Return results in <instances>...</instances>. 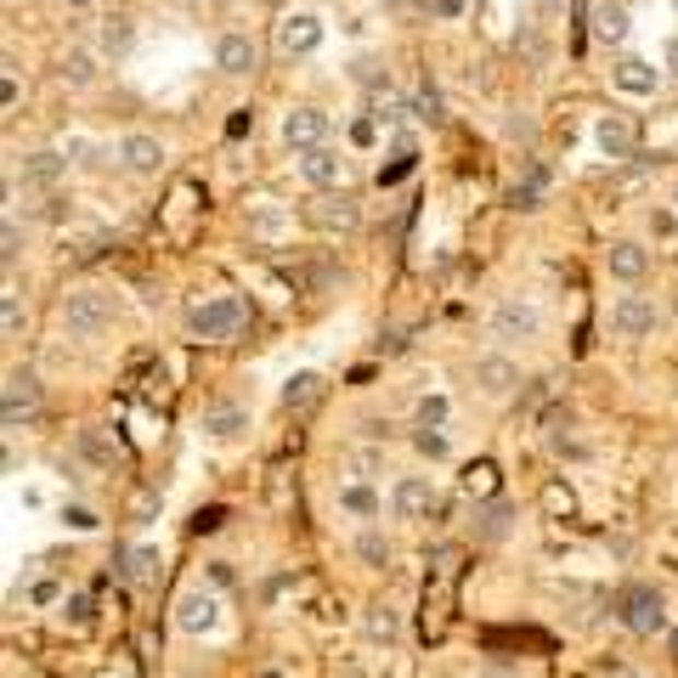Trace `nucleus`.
<instances>
[{"instance_id":"nucleus-34","label":"nucleus","mask_w":678,"mask_h":678,"mask_svg":"<svg viewBox=\"0 0 678 678\" xmlns=\"http://www.w3.org/2000/svg\"><path fill=\"white\" fill-rule=\"evenodd\" d=\"M542 508H549V515H571V508H576V492H571L565 481H549V487H542Z\"/></svg>"},{"instance_id":"nucleus-22","label":"nucleus","mask_w":678,"mask_h":678,"mask_svg":"<svg viewBox=\"0 0 678 678\" xmlns=\"http://www.w3.org/2000/svg\"><path fill=\"white\" fill-rule=\"evenodd\" d=\"M323 373H294V379L283 385V407H289V413H312V407L323 401Z\"/></svg>"},{"instance_id":"nucleus-54","label":"nucleus","mask_w":678,"mask_h":678,"mask_svg":"<svg viewBox=\"0 0 678 678\" xmlns=\"http://www.w3.org/2000/svg\"><path fill=\"white\" fill-rule=\"evenodd\" d=\"M673 7H678V0H673Z\"/></svg>"},{"instance_id":"nucleus-26","label":"nucleus","mask_w":678,"mask_h":678,"mask_svg":"<svg viewBox=\"0 0 678 678\" xmlns=\"http://www.w3.org/2000/svg\"><path fill=\"white\" fill-rule=\"evenodd\" d=\"M159 571H164V560H159V549H130L125 554V576L136 588H148V583H159Z\"/></svg>"},{"instance_id":"nucleus-20","label":"nucleus","mask_w":678,"mask_h":678,"mask_svg":"<svg viewBox=\"0 0 678 678\" xmlns=\"http://www.w3.org/2000/svg\"><path fill=\"white\" fill-rule=\"evenodd\" d=\"M605 266H610V278H617V283H639L644 271H651V255H644L633 237H617V244L605 249Z\"/></svg>"},{"instance_id":"nucleus-43","label":"nucleus","mask_w":678,"mask_h":678,"mask_svg":"<svg viewBox=\"0 0 678 678\" xmlns=\"http://www.w3.org/2000/svg\"><path fill=\"white\" fill-rule=\"evenodd\" d=\"M62 521L74 526V531H96V515H91V508H80V503H74V508H62Z\"/></svg>"},{"instance_id":"nucleus-52","label":"nucleus","mask_w":678,"mask_h":678,"mask_svg":"<svg viewBox=\"0 0 678 678\" xmlns=\"http://www.w3.org/2000/svg\"><path fill=\"white\" fill-rule=\"evenodd\" d=\"M673 651H678V633H673Z\"/></svg>"},{"instance_id":"nucleus-17","label":"nucleus","mask_w":678,"mask_h":678,"mask_svg":"<svg viewBox=\"0 0 678 678\" xmlns=\"http://www.w3.org/2000/svg\"><path fill=\"white\" fill-rule=\"evenodd\" d=\"M260 62V46L249 40V34H221L215 40V68L221 74H255Z\"/></svg>"},{"instance_id":"nucleus-36","label":"nucleus","mask_w":678,"mask_h":678,"mask_svg":"<svg viewBox=\"0 0 678 678\" xmlns=\"http://www.w3.org/2000/svg\"><path fill=\"white\" fill-rule=\"evenodd\" d=\"M498 487V469L492 464H469L464 469V492H492Z\"/></svg>"},{"instance_id":"nucleus-33","label":"nucleus","mask_w":678,"mask_h":678,"mask_svg":"<svg viewBox=\"0 0 678 678\" xmlns=\"http://www.w3.org/2000/svg\"><path fill=\"white\" fill-rule=\"evenodd\" d=\"M80 453H85L91 464H114V447L102 441V430H96V424H85V430H80Z\"/></svg>"},{"instance_id":"nucleus-46","label":"nucleus","mask_w":678,"mask_h":678,"mask_svg":"<svg viewBox=\"0 0 678 678\" xmlns=\"http://www.w3.org/2000/svg\"><path fill=\"white\" fill-rule=\"evenodd\" d=\"M210 583H215V588H232V583H237V576H232V565H226V560H215V565H210Z\"/></svg>"},{"instance_id":"nucleus-28","label":"nucleus","mask_w":678,"mask_h":678,"mask_svg":"<svg viewBox=\"0 0 678 678\" xmlns=\"http://www.w3.org/2000/svg\"><path fill=\"white\" fill-rule=\"evenodd\" d=\"M407 170H413V136H396V148H390V164H379V187H396Z\"/></svg>"},{"instance_id":"nucleus-45","label":"nucleus","mask_w":678,"mask_h":678,"mask_svg":"<svg viewBox=\"0 0 678 678\" xmlns=\"http://www.w3.org/2000/svg\"><path fill=\"white\" fill-rule=\"evenodd\" d=\"M503 521H508V508H503V503H492V508H487V526H481V531H487V537H503Z\"/></svg>"},{"instance_id":"nucleus-13","label":"nucleus","mask_w":678,"mask_h":678,"mask_svg":"<svg viewBox=\"0 0 678 678\" xmlns=\"http://www.w3.org/2000/svg\"><path fill=\"white\" fill-rule=\"evenodd\" d=\"M435 487H430V475H401V481L390 487V508H396V521H424L430 508H435Z\"/></svg>"},{"instance_id":"nucleus-9","label":"nucleus","mask_w":678,"mask_h":678,"mask_svg":"<svg viewBox=\"0 0 678 678\" xmlns=\"http://www.w3.org/2000/svg\"><path fill=\"white\" fill-rule=\"evenodd\" d=\"M176 628L192 633V639L215 633V628H221V599H215L210 588H187V594L176 599Z\"/></svg>"},{"instance_id":"nucleus-35","label":"nucleus","mask_w":678,"mask_h":678,"mask_svg":"<svg viewBox=\"0 0 678 678\" xmlns=\"http://www.w3.org/2000/svg\"><path fill=\"white\" fill-rule=\"evenodd\" d=\"M413 447H419L424 458H447V453H453V441L441 435V430H413Z\"/></svg>"},{"instance_id":"nucleus-2","label":"nucleus","mask_w":678,"mask_h":678,"mask_svg":"<svg viewBox=\"0 0 678 678\" xmlns=\"http://www.w3.org/2000/svg\"><path fill=\"white\" fill-rule=\"evenodd\" d=\"M62 328L74 334V339L108 334V328H114V300L102 294V289H74V294L62 300Z\"/></svg>"},{"instance_id":"nucleus-8","label":"nucleus","mask_w":678,"mask_h":678,"mask_svg":"<svg viewBox=\"0 0 678 678\" xmlns=\"http://www.w3.org/2000/svg\"><path fill=\"white\" fill-rule=\"evenodd\" d=\"M328 136H334V119L323 108H289L283 114V142L294 153H312V148H328Z\"/></svg>"},{"instance_id":"nucleus-25","label":"nucleus","mask_w":678,"mask_h":678,"mask_svg":"<svg viewBox=\"0 0 678 678\" xmlns=\"http://www.w3.org/2000/svg\"><path fill=\"white\" fill-rule=\"evenodd\" d=\"M339 508H346V515H356V521H379V492L373 487H362V481H351V487H339Z\"/></svg>"},{"instance_id":"nucleus-44","label":"nucleus","mask_w":678,"mask_h":678,"mask_svg":"<svg viewBox=\"0 0 678 678\" xmlns=\"http://www.w3.org/2000/svg\"><path fill=\"white\" fill-rule=\"evenodd\" d=\"M62 153H74V159H80V164H96V159H91V153H96V148H91V142H85V136H68V142H62Z\"/></svg>"},{"instance_id":"nucleus-5","label":"nucleus","mask_w":678,"mask_h":678,"mask_svg":"<svg viewBox=\"0 0 678 678\" xmlns=\"http://www.w3.org/2000/svg\"><path fill=\"white\" fill-rule=\"evenodd\" d=\"M617 617H622V628H633L639 639H651V633L667 628V605H662L656 588H628V594L617 599Z\"/></svg>"},{"instance_id":"nucleus-39","label":"nucleus","mask_w":678,"mask_h":678,"mask_svg":"<svg viewBox=\"0 0 678 678\" xmlns=\"http://www.w3.org/2000/svg\"><path fill=\"white\" fill-rule=\"evenodd\" d=\"M413 114H419V119H430V125L447 119V114H441V96H435V91H419V96H413Z\"/></svg>"},{"instance_id":"nucleus-49","label":"nucleus","mask_w":678,"mask_h":678,"mask_svg":"<svg viewBox=\"0 0 678 678\" xmlns=\"http://www.w3.org/2000/svg\"><path fill=\"white\" fill-rule=\"evenodd\" d=\"M62 203H68V198H57V192H51V198H46V210H40V215H46V221H62Z\"/></svg>"},{"instance_id":"nucleus-48","label":"nucleus","mask_w":678,"mask_h":678,"mask_svg":"<svg viewBox=\"0 0 678 678\" xmlns=\"http://www.w3.org/2000/svg\"><path fill=\"white\" fill-rule=\"evenodd\" d=\"M351 136H356V142L367 148V142H373V119H356V125H351Z\"/></svg>"},{"instance_id":"nucleus-1","label":"nucleus","mask_w":678,"mask_h":678,"mask_svg":"<svg viewBox=\"0 0 678 678\" xmlns=\"http://www.w3.org/2000/svg\"><path fill=\"white\" fill-rule=\"evenodd\" d=\"M300 221L312 226V232H356L362 203H356L346 187H334V192H312V198L300 203Z\"/></svg>"},{"instance_id":"nucleus-40","label":"nucleus","mask_w":678,"mask_h":678,"mask_svg":"<svg viewBox=\"0 0 678 678\" xmlns=\"http://www.w3.org/2000/svg\"><path fill=\"white\" fill-rule=\"evenodd\" d=\"M278 226H283V210H271V203L249 210V232H278Z\"/></svg>"},{"instance_id":"nucleus-30","label":"nucleus","mask_w":678,"mask_h":678,"mask_svg":"<svg viewBox=\"0 0 678 678\" xmlns=\"http://www.w3.org/2000/svg\"><path fill=\"white\" fill-rule=\"evenodd\" d=\"M367 119H373V125H401V119H407V102H401V96H390V91H373Z\"/></svg>"},{"instance_id":"nucleus-19","label":"nucleus","mask_w":678,"mask_h":678,"mask_svg":"<svg viewBox=\"0 0 678 678\" xmlns=\"http://www.w3.org/2000/svg\"><path fill=\"white\" fill-rule=\"evenodd\" d=\"M130 46H136V17H130V12H108V17L96 23V51H102V57L119 62Z\"/></svg>"},{"instance_id":"nucleus-15","label":"nucleus","mask_w":678,"mask_h":678,"mask_svg":"<svg viewBox=\"0 0 678 678\" xmlns=\"http://www.w3.org/2000/svg\"><path fill=\"white\" fill-rule=\"evenodd\" d=\"M62 176H68V153H62V148L28 153V159H23V170H17V182H23L28 192H51Z\"/></svg>"},{"instance_id":"nucleus-29","label":"nucleus","mask_w":678,"mask_h":678,"mask_svg":"<svg viewBox=\"0 0 678 678\" xmlns=\"http://www.w3.org/2000/svg\"><path fill=\"white\" fill-rule=\"evenodd\" d=\"M356 560L373 565V571H385V565H390V537H385V531H362V537H356Z\"/></svg>"},{"instance_id":"nucleus-53","label":"nucleus","mask_w":678,"mask_h":678,"mask_svg":"<svg viewBox=\"0 0 678 678\" xmlns=\"http://www.w3.org/2000/svg\"><path fill=\"white\" fill-rule=\"evenodd\" d=\"M673 203H678V187H673Z\"/></svg>"},{"instance_id":"nucleus-21","label":"nucleus","mask_w":678,"mask_h":678,"mask_svg":"<svg viewBox=\"0 0 678 678\" xmlns=\"http://www.w3.org/2000/svg\"><path fill=\"white\" fill-rule=\"evenodd\" d=\"M362 633H367L373 644H396V639H401V610L385 605V599L367 605V610H362Z\"/></svg>"},{"instance_id":"nucleus-7","label":"nucleus","mask_w":678,"mask_h":678,"mask_svg":"<svg viewBox=\"0 0 678 678\" xmlns=\"http://www.w3.org/2000/svg\"><path fill=\"white\" fill-rule=\"evenodd\" d=\"M594 148H599L610 164H633V159H639V125H633L628 114H599Z\"/></svg>"},{"instance_id":"nucleus-42","label":"nucleus","mask_w":678,"mask_h":678,"mask_svg":"<svg viewBox=\"0 0 678 678\" xmlns=\"http://www.w3.org/2000/svg\"><path fill=\"white\" fill-rule=\"evenodd\" d=\"M17 74H12V62H7V80H0V108H7V114H17Z\"/></svg>"},{"instance_id":"nucleus-18","label":"nucleus","mask_w":678,"mask_h":678,"mask_svg":"<svg viewBox=\"0 0 678 678\" xmlns=\"http://www.w3.org/2000/svg\"><path fill=\"white\" fill-rule=\"evenodd\" d=\"M610 85H617L622 96H656V85H662V74L644 57H622L617 68H610Z\"/></svg>"},{"instance_id":"nucleus-50","label":"nucleus","mask_w":678,"mask_h":678,"mask_svg":"<svg viewBox=\"0 0 678 678\" xmlns=\"http://www.w3.org/2000/svg\"><path fill=\"white\" fill-rule=\"evenodd\" d=\"M667 68H673V74H678V34H673V40H667Z\"/></svg>"},{"instance_id":"nucleus-4","label":"nucleus","mask_w":678,"mask_h":678,"mask_svg":"<svg viewBox=\"0 0 678 678\" xmlns=\"http://www.w3.org/2000/svg\"><path fill=\"white\" fill-rule=\"evenodd\" d=\"M40 401H46V390H40V373H7V396H0V424L7 430H23L34 413H40Z\"/></svg>"},{"instance_id":"nucleus-24","label":"nucleus","mask_w":678,"mask_h":678,"mask_svg":"<svg viewBox=\"0 0 678 678\" xmlns=\"http://www.w3.org/2000/svg\"><path fill=\"white\" fill-rule=\"evenodd\" d=\"M203 430H210L215 441H237V435H244L249 430V413H244V407H210V413H203Z\"/></svg>"},{"instance_id":"nucleus-23","label":"nucleus","mask_w":678,"mask_h":678,"mask_svg":"<svg viewBox=\"0 0 678 678\" xmlns=\"http://www.w3.org/2000/svg\"><path fill=\"white\" fill-rule=\"evenodd\" d=\"M594 40H599V46H622V40H628V12L617 7V0L594 7Z\"/></svg>"},{"instance_id":"nucleus-16","label":"nucleus","mask_w":678,"mask_h":678,"mask_svg":"<svg viewBox=\"0 0 678 678\" xmlns=\"http://www.w3.org/2000/svg\"><path fill=\"white\" fill-rule=\"evenodd\" d=\"M475 385H481V396L503 401V396H515V385H521V367L508 362V356H481V362H475Z\"/></svg>"},{"instance_id":"nucleus-47","label":"nucleus","mask_w":678,"mask_h":678,"mask_svg":"<svg viewBox=\"0 0 678 678\" xmlns=\"http://www.w3.org/2000/svg\"><path fill=\"white\" fill-rule=\"evenodd\" d=\"M599 678H639V673L622 667V662H599Z\"/></svg>"},{"instance_id":"nucleus-37","label":"nucleus","mask_w":678,"mask_h":678,"mask_svg":"<svg viewBox=\"0 0 678 678\" xmlns=\"http://www.w3.org/2000/svg\"><path fill=\"white\" fill-rule=\"evenodd\" d=\"M17 249H23V237H17V221H7V226H0V266H17Z\"/></svg>"},{"instance_id":"nucleus-31","label":"nucleus","mask_w":678,"mask_h":678,"mask_svg":"<svg viewBox=\"0 0 678 678\" xmlns=\"http://www.w3.org/2000/svg\"><path fill=\"white\" fill-rule=\"evenodd\" d=\"M62 80L74 85V91L91 85V80H96V57H91V51H68V57H62Z\"/></svg>"},{"instance_id":"nucleus-10","label":"nucleus","mask_w":678,"mask_h":678,"mask_svg":"<svg viewBox=\"0 0 678 678\" xmlns=\"http://www.w3.org/2000/svg\"><path fill=\"white\" fill-rule=\"evenodd\" d=\"M300 182L312 187V192L346 187V153H339L334 142H328V148H312V153H300Z\"/></svg>"},{"instance_id":"nucleus-41","label":"nucleus","mask_w":678,"mask_h":678,"mask_svg":"<svg viewBox=\"0 0 678 678\" xmlns=\"http://www.w3.org/2000/svg\"><path fill=\"white\" fill-rule=\"evenodd\" d=\"M62 617L74 622V628H85V622H91V599H85V594H68V599H62Z\"/></svg>"},{"instance_id":"nucleus-51","label":"nucleus","mask_w":678,"mask_h":678,"mask_svg":"<svg viewBox=\"0 0 678 678\" xmlns=\"http://www.w3.org/2000/svg\"><path fill=\"white\" fill-rule=\"evenodd\" d=\"M68 7H91V0H68Z\"/></svg>"},{"instance_id":"nucleus-14","label":"nucleus","mask_w":678,"mask_h":678,"mask_svg":"<svg viewBox=\"0 0 678 678\" xmlns=\"http://www.w3.org/2000/svg\"><path fill=\"white\" fill-rule=\"evenodd\" d=\"M323 46V23L312 17V12H289L283 23H278V51L283 57H312Z\"/></svg>"},{"instance_id":"nucleus-32","label":"nucleus","mask_w":678,"mask_h":678,"mask_svg":"<svg viewBox=\"0 0 678 678\" xmlns=\"http://www.w3.org/2000/svg\"><path fill=\"white\" fill-rule=\"evenodd\" d=\"M23 305H17V289H7V294H0V328H7V339H17L23 334Z\"/></svg>"},{"instance_id":"nucleus-12","label":"nucleus","mask_w":678,"mask_h":678,"mask_svg":"<svg viewBox=\"0 0 678 678\" xmlns=\"http://www.w3.org/2000/svg\"><path fill=\"white\" fill-rule=\"evenodd\" d=\"M610 334H617V339H644V334H656V305L644 300V294H622L617 305H610Z\"/></svg>"},{"instance_id":"nucleus-38","label":"nucleus","mask_w":678,"mask_h":678,"mask_svg":"<svg viewBox=\"0 0 678 678\" xmlns=\"http://www.w3.org/2000/svg\"><path fill=\"white\" fill-rule=\"evenodd\" d=\"M424 12H430V17H441V23H453V17H464V12H469V0H424Z\"/></svg>"},{"instance_id":"nucleus-6","label":"nucleus","mask_w":678,"mask_h":678,"mask_svg":"<svg viewBox=\"0 0 678 678\" xmlns=\"http://www.w3.org/2000/svg\"><path fill=\"white\" fill-rule=\"evenodd\" d=\"M542 334V312L531 300H521V294H508V300H498L492 305V339H537Z\"/></svg>"},{"instance_id":"nucleus-11","label":"nucleus","mask_w":678,"mask_h":678,"mask_svg":"<svg viewBox=\"0 0 678 678\" xmlns=\"http://www.w3.org/2000/svg\"><path fill=\"white\" fill-rule=\"evenodd\" d=\"M119 164L130 170V176H159L164 170V142L148 130H125L119 136Z\"/></svg>"},{"instance_id":"nucleus-3","label":"nucleus","mask_w":678,"mask_h":678,"mask_svg":"<svg viewBox=\"0 0 678 678\" xmlns=\"http://www.w3.org/2000/svg\"><path fill=\"white\" fill-rule=\"evenodd\" d=\"M244 317H249V305L237 294H210V300H198L187 312V328L198 339H232L237 328H244Z\"/></svg>"},{"instance_id":"nucleus-27","label":"nucleus","mask_w":678,"mask_h":678,"mask_svg":"<svg viewBox=\"0 0 678 678\" xmlns=\"http://www.w3.org/2000/svg\"><path fill=\"white\" fill-rule=\"evenodd\" d=\"M453 419V401L447 396H441V390H430V396H419V407H413V424L419 430H441V424H447Z\"/></svg>"}]
</instances>
